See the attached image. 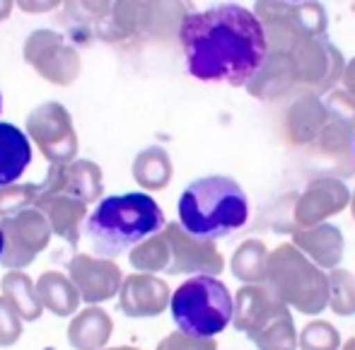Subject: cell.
<instances>
[{"label": "cell", "mask_w": 355, "mask_h": 350, "mask_svg": "<svg viewBox=\"0 0 355 350\" xmlns=\"http://www.w3.org/2000/svg\"><path fill=\"white\" fill-rule=\"evenodd\" d=\"M179 42L193 78L232 87H244L268 53L261 24L242 5L189 12L179 24Z\"/></svg>", "instance_id": "cell-1"}, {"label": "cell", "mask_w": 355, "mask_h": 350, "mask_svg": "<svg viewBox=\"0 0 355 350\" xmlns=\"http://www.w3.org/2000/svg\"><path fill=\"white\" fill-rule=\"evenodd\" d=\"M167 225L162 208L150 193L131 191L107 196L87 215L85 234L99 259H112L131 252L143 239L157 234Z\"/></svg>", "instance_id": "cell-2"}, {"label": "cell", "mask_w": 355, "mask_h": 350, "mask_svg": "<svg viewBox=\"0 0 355 350\" xmlns=\"http://www.w3.org/2000/svg\"><path fill=\"white\" fill-rule=\"evenodd\" d=\"M179 225L203 242H215L237 232L249 220V201L232 177L213 174L191 182L179 196Z\"/></svg>", "instance_id": "cell-3"}, {"label": "cell", "mask_w": 355, "mask_h": 350, "mask_svg": "<svg viewBox=\"0 0 355 350\" xmlns=\"http://www.w3.org/2000/svg\"><path fill=\"white\" fill-rule=\"evenodd\" d=\"M263 285L271 288L273 295L288 309L307 314V317L322 314L329 304L327 273L314 266L290 242L268 252Z\"/></svg>", "instance_id": "cell-4"}, {"label": "cell", "mask_w": 355, "mask_h": 350, "mask_svg": "<svg viewBox=\"0 0 355 350\" xmlns=\"http://www.w3.org/2000/svg\"><path fill=\"white\" fill-rule=\"evenodd\" d=\"M177 331L196 338H215L232 322V292L220 278L193 276L169 297Z\"/></svg>", "instance_id": "cell-5"}, {"label": "cell", "mask_w": 355, "mask_h": 350, "mask_svg": "<svg viewBox=\"0 0 355 350\" xmlns=\"http://www.w3.org/2000/svg\"><path fill=\"white\" fill-rule=\"evenodd\" d=\"M266 37L268 51L288 53L300 42L324 37L329 27V15L322 3H281L263 0L252 10Z\"/></svg>", "instance_id": "cell-6"}, {"label": "cell", "mask_w": 355, "mask_h": 350, "mask_svg": "<svg viewBox=\"0 0 355 350\" xmlns=\"http://www.w3.org/2000/svg\"><path fill=\"white\" fill-rule=\"evenodd\" d=\"M24 63L46 82L71 87L83 73L80 51L56 29H34L22 46Z\"/></svg>", "instance_id": "cell-7"}, {"label": "cell", "mask_w": 355, "mask_h": 350, "mask_svg": "<svg viewBox=\"0 0 355 350\" xmlns=\"http://www.w3.org/2000/svg\"><path fill=\"white\" fill-rule=\"evenodd\" d=\"M24 136L34 140L51 164H68L78 159V131L73 116L61 102H42L29 112L24 121Z\"/></svg>", "instance_id": "cell-8"}, {"label": "cell", "mask_w": 355, "mask_h": 350, "mask_svg": "<svg viewBox=\"0 0 355 350\" xmlns=\"http://www.w3.org/2000/svg\"><path fill=\"white\" fill-rule=\"evenodd\" d=\"M290 61H293L295 75H297V85L304 87L307 92L314 94H329L336 89L341 82V73L346 68V58H343L341 49L324 34V37H312L300 42L288 51Z\"/></svg>", "instance_id": "cell-9"}, {"label": "cell", "mask_w": 355, "mask_h": 350, "mask_svg": "<svg viewBox=\"0 0 355 350\" xmlns=\"http://www.w3.org/2000/svg\"><path fill=\"white\" fill-rule=\"evenodd\" d=\"M0 232H3L0 263L8 271H24L27 266H32L53 237L46 218L34 208L12 215V218H3Z\"/></svg>", "instance_id": "cell-10"}, {"label": "cell", "mask_w": 355, "mask_h": 350, "mask_svg": "<svg viewBox=\"0 0 355 350\" xmlns=\"http://www.w3.org/2000/svg\"><path fill=\"white\" fill-rule=\"evenodd\" d=\"M162 234L169 247V276H211L218 278L225 268V259L215 242L191 237L179 222H167Z\"/></svg>", "instance_id": "cell-11"}, {"label": "cell", "mask_w": 355, "mask_h": 350, "mask_svg": "<svg viewBox=\"0 0 355 350\" xmlns=\"http://www.w3.org/2000/svg\"><path fill=\"white\" fill-rule=\"evenodd\" d=\"M68 278L87 307H102L114 299L121 288L123 271L112 259H99L92 254H73L68 261Z\"/></svg>", "instance_id": "cell-12"}, {"label": "cell", "mask_w": 355, "mask_h": 350, "mask_svg": "<svg viewBox=\"0 0 355 350\" xmlns=\"http://www.w3.org/2000/svg\"><path fill=\"white\" fill-rule=\"evenodd\" d=\"M351 203V189L338 177H314L297 196L293 220L297 229H307L327 222L329 218L343 213Z\"/></svg>", "instance_id": "cell-13"}, {"label": "cell", "mask_w": 355, "mask_h": 350, "mask_svg": "<svg viewBox=\"0 0 355 350\" xmlns=\"http://www.w3.org/2000/svg\"><path fill=\"white\" fill-rule=\"evenodd\" d=\"M290 309L285 307L281 299L273 295L271 288L266 285H242L237 292L232 295V326L239 333H247L254 338L261 333L273 322L288 317Z\"/></svg>", "instance_id": "cell-14"}, {"label": "cell", "mask_w": 355, "mask_h": 350, "mask_svg": "<svg viewBox=\"0 0 355 350\" xmlns=\"http://www.w3.org/2000/svg\"><path fill=\"white\" fill-rule=\"evenodd\" d=\"M39 193H63L89 206L104 193V172L92 159H73L68 164H51L39 184Z\"/></svg>", "instance_id": "cell-15"}, {"label": "cell", "mask_w": 355, "mask_h": 350, "mask_svg": "<svg viewBox=\"0 0 355 350\" xmlns=\"http://www.w3.org/2000/svg\"><path fill=\"white\" fill-rule=\"evenodd\" d=\"M169 290L167 280L150 273H131L123 276L119 288V309L128 319H153L169 309Z\"/></svg>", "instance_id": "cell-16"}, {"label": "cell", "mask_w": 355, "mask_h": 350, "mask_svg": "<svg viewBox=\"0 0 355 350\" xmlns=\"http://www.w3.org/2000/svg\"><path fill=\"white\" fill-rule=\"evenodd\" d=\"M290 244H293L300 254H304L314 266L322 268L324 273L341 266L343 252H346L343 232L331 222L314 225V227H307V229L295 227Z\"/></svg>", "instance_id": "cell-17"}, {"label": "cell", "mask_w": 355, "mask_h": 350, "mask_svg": "<svg viewBox=\"0 0 355 350\" xmlns=\"http://www.w3.org/2000/svg\"><path fill=\"white\" fill-rule=\"evenodd\" d=\"M329 121L327 107H324V99L314 92H302L300 97H295L290 102L288 112L283 119V131L285 138L290 140V145H314L319 138V133L324 131Z\"/></svg>", "instance_id": "cell-18"}, {"label": "cell", "mask_w": 355, "mask_h": 350, "mask_svg": "<svg viewBox=\"0 0 355 350\" xmlns=\"http://www.w3.org/2000/svg\"><path fill=\"white\" fill-rule=\"evenodd\" d=\"M34 210L46 218L51 234L75 249L80 242V225L87 220V206L78 198L63 196V193H39L34 201Z\"/></svg>", "instance_id": "cell-19"}, {"label": "cell", "mask_w": 355, "mask_h": 350, "mask_svg": "<svg viewBox=\"0 0 355 350\" xmlns=\"http://www.w3.org/2000/svg\"><path fill=\"white\" fill-rule=\"evenodd\" d=\"M244 87H247V92L252 97L261 99V102H276L281 97H288L300 85L288 53L268 51L263 63L257 68V73L249 78V82Z\"/></svg>", "instance_id": "cell-20"}, {"label": "cell", "mask_w": 355, "mask_h": 350, "mask_svg": "<svg viewBox=\"0 0 355 350\" xmlns=\"http://www.w3.org/2000/svg\"><path fill=\"white\" fill-rule=\"evenodd\" d=\"M114 333V319L104 307H85L71 317L68 343L73 350H102Z\"/></svg>", "instance_id": "cell-21"}, {"label": "cell", "mask_w": 355, "mask_h": 350, "mask_svg": "<svg viewBox=\"0 0 355 350\" xmlns=\"http://www.w3.org/2000/svg\"><path fill=\"white\" fill-rule=\"evenodd\" d=\"M32 162V145L22 128L0 121V186H10L22 179Z\"/></svg>", "instance_id": "cell-22"}, {"label": "cell", "mask_w": 355, "mask_h": 350, "mask_svg": "<svg viewBox=\"0 0 355 350\" xmlns=\"http://www.w3.org/2000/svg\"><path fill=\"white\" fill-rule=\"evenodd\" d=\"M34 290L42 309L56 317H73L80 309V295L71 283V278L58 271H46L34 280Z\"/></svg>", "instance_id": "cell-23"}, {"label": "cell", "mask_w": 355, "mask_h": 350, "mask_svg": "<svg viewBox=\"0 0 355 350\" xmlns=\"http://www.w3.org/2000/svg\"><path fill=\"white\" fill-rule=\"evenodd\" d=\"M131 174L136 184L143 189V193L150 191H162L172 184L174 177V164L169 152L162 145H150V148L141 150L133 159Z\"/></svg>", "instance_id": "cell-24"}, {"label": "cell", "mask_w": 355, "mask_h": 350, "mask_svg": "<svg viewBox=\"0 0 355 350\" xmlns=\"http://www.w3.org/2000/svg\"><path fill=\"white\" fill-rule=\"evenodd\" d=\"M0 297L12 307V312L24 322H37L42 317V304H39L37 290H34L32 276L24 271H8L0 280Z\"/></svg>", "instance_id": "cell-25"}, {"label": "cell", "mask_w": 355, "mask_h": 350, "mask_svg": "<svg viewBox=\"0 0 355 350\" xmlns=\"http://www.w3.org/2000/svg\"><path fill=\"white\" fill-rule=\"evenodd\" d=\"M271 249L261 239H244L230 259V271L242 285H261L266 278V263Z\"/></svg>", "instance_id": "cell-26"}, {"label": "cell", "mask_w": 355, "mask_h": 350, "mask_svg": "<svg viewBox=\"0 0 355 350\" xmlns=\"http://www.w3.org/2000/svg\"><path fill=\"white\" fill-rule=\"evenodd\" d=\"M128 263L136 273H150V276H157V273H167L169 268V247L167 239H164L162 229L153 237L143 239L141 244L128 252Z\"/></svg>", "instance_id": "cell-27"}, {"label": "cell", "mask_w": 355, "mask_h": 350, "mask_svg": "<svg viewBox=\"0 0 355 350\" xmlns=\"http://www.w3.org/2000/svg\"><path fill=\"white\" fill-rule=\"evenodd\" d=\"M329 283V304L338 317H353L355 314V273L348 268H334L327 273Z\"/></svg>", "instance_id": "cell-28"}, {"label": "cell", "mask_w": 355, "mask_h": 350, "mask_svg": "<svg viewBox=\"0 0 355 350\" xmlns=\"http://www.w3.org/2000/svg\"><path fill=\"white\" fill-rule=\"evenodd\" d=\"M341 348V333L331 322L312 319L297 331V350H338Z\"/></svg>", "instance_id": "cell-29"}, {"label": "cell", "mask_w": 355, "mask_h": 350, "mask_svg": "<svg viewBox=\"0 0 355 350\" xmlns=\"http://www.w3.org/2000/svg\"><path fill=\"white\" fill-rule=\"evenodd\" d=\"M249 341L259 350H297V329H295L293 314L273 322Z\"/></svg>", "instance_id": "cell-30"}, {"label": "cell", "mask_w": 355, "mask_h": 350, "mask_svg": "<svg viewBox=\"0 0 355 350\" xmlns=\"http://www.w3.org/2000/svg\"><path fill=\"white\" fill-rule=\"evenodd\" d=\"M39 196V184L24 182V184H10L0 186V220L19 215L24 210L34 208V201Z\"/></svg>", "instance_id": "cell-31"}, {"label": "cell", "mask_w": 355, "mask_h": 350, "mask_svg": "<svg viewBox=\"0 0 355 350\" xmlns=\"http://www.w3.org/2000/svg\"><path fill=\"white\" fill-rule=\"evenodd\" d=\"M353 140H355V131H351L348 126H341V123H336V121H327V126L319 133L314 145H317L324 155H329V157L341 159L353 152Z\"/></svg>", "instance_id": "cell-32"}, {"label": "cell", "mask_w": 355, "mask_h": 350, "mask_svg": "<svg viewBox=\"0 0 355 350\" xmlns=\"http://www.w3.org/2000/svg\"><path fill=\"white\" fill-rule=\"evenodd\" d=\"M324 107H327L329 121H336L341 126H348L355 131V99L348 97L343 89H334L324 99Z\"/></svg>", "instance_id": "cell-33"}, {"label": "cell", "mask_w": 355, "mask_h": 350, "mask_svg": "<svg viewBox=\"0 0 355 350\" xmlns=\"http://www.w3.org/2000/svg\"><path fill=\"white\" fill-rule=\"evenodd\" d=\"M155 350H218L215 338H196L182 331H172L157 343Z\"/></svg>", "instance_id": "cell-34"}, {"label": "cell", "mask_w": 355, "mask_h": 350, "mask_svg": "<svg viewBox=\"0 0 355 350\" xmlns=\"http://www.w3.org/2000/svg\"><path fill=\"white\" fill-rule=\"evenodd\" d=\"M22 338V319L0 297V348H10Z\"/></svg>", "instance_id": "cell-35"}, {"label": "cell", "mask_w": 355, "mask_h": 350, "mask_svg": "<svg viewBox=\"0 0 355 350\" xmlns=\"http://www.w3.org/2000/svg\"><path fill=\"white\" fill-rule=\"evenodd\" d=\"M341 89L351 99H355V58L346 61V68H343V73H341Z\"/></svg>", "instance_id": "cell-36"}, {"label": "cell", "mask_w": 355, "mask_h": 350, "mask_svg": "<svg viewBox=\"0 0 355 350\" xmlns=\"http://www.w3.org/2000/svg\"><path fill=\"white\" fill-rule=\"evenodd\" d=\"M17 5L24 10V12H51V10H56L61 3H56V0H49V3H32V0H22V3H17Z\"/></svg>", "instance_id": "cell-37"}, {"label": "cell", "mask_w": 355, "mask_h": 350, "mask_svg": "<svg viewBox=\"0 0 355 350\" xmlns=\"http://www.w3.org/2000/svg\"><path fill=\"white\" fill-rule=\"evenodd\" d=\"M12 8H15V3H10V0H0V22L10 17V12H12Z\"/></svg>", "instance_id": "cell-38"}, {"label": "cell", "mask_w": 355, "mask_h": 350, "mask_svg": "<svg viewBox=\"0 0 355 350\" xmlns=\"http://www.w3.org/2000/svg\"><path fill=\"white\" fill-rule=\"evenodd\" d=\"M338 350H355V336L348 338L346 343H341V348H338Z\"/></svg>", "instance_id": "cell-39"}, {"label": "cell", "mask_w": 355, "mask_h": 350, "mask_svg": "<svg viewBox=\"0 0 355 350\" xmlns=\"http://www.w3.org/2000/svg\"><path fill=\"white\" fill-rule=\"evenodd\" d=\"M348 208H351V215H353V220H355V189L351 191V203H348Z\"/></svg>", "instance_id": "cell-40"}, {"label": "cell", "mask_w": 355, "mask_h": 350, "mask_svg": "<svg viewBox=\"0 0 355 350\" xmlns=\"http://www.w3.org/2000/svg\"><path fill=\"white\" fill-rule=\"evenodd\" d=\"M102 350H141V348H133V346H116V348H102Z\"/></svg>", "instance_id": "cell-41"}, {"label": "cell", "mask_w": 355, "mask_h": 350, "mask_svg": "<svg viewBox=\"0 0 355 350\" xmlns=\"http://www.w3.org/2000/svg\"><path fill=\"white\" fill-rule=\"evenodd\" d=\"M0 254H3V232H0Z\"/></svg>", "instance_id": "cell-42"}, {"label": "cell", "mask_w": 355, "mask_h": 350, "mask_svg": "<svg viewBox=\"0 0 355 350\" xmlns=\"http://www.w3.org/2000/svg\"><path fill=\"white\" fill-rule=\"evenodd\" d=\"M0 112H3V94H0Z\"/></svg>", "instance_id": "cell-43"}, {"label": "cell", "mask_w": 355, "mask_h": 350, "mask_svg": "<svg viewBox=\"0 0 355 350\" xmlns=\"http://www.w3.org/2000/svg\"><path fill=\"white\" fill-rule=\"evenodd\" d=\"M353 159H355V140H353Z\"/></svg>", "instance_id": "cell-44"}]
</instances>
